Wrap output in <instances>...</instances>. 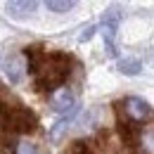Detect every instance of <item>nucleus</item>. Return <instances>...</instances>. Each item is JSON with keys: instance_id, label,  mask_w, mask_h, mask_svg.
Masks as SVG:
<instances>
[{"instance_id": "nucleus-1", "label": "nucleus", "mask_w": 154, "mask_h": 154, "mask_svg": "<svg viewBox=\"0 0 154 154\" xmlns=\"http://www.w3.org/2000/svg\"><path fill=\"white\" fill-rule=\"evenodd\" d=\"M102 36H104V43H107V52L109 55H116L114 52V40H116V31L121 26V12L116 7H109L104 14H102Z\"/></svg>"}, {"instance_id": "nucleus-2", "label": "nucleus", "mask_w": 154, "mask_h": 154, "mask_svg": "<svg viewBox=\"0 0 154 154\" xmlns=\"http://www.w3.org/2000/svg\"><path fill=\"white\" fill-rule=\"evenodd\" d=\"M121 107H123V114L128 116L133 123H142V121H147L152 116L149 102H145L142 97H126L121 102Z\"/></svg>"}, {"instance_id": "nucleus-3", "label": "nucleus", "mask_w": 154, "mask_h": 154, "mask_svg": "<svg viewBox=\"0 0 154 154\" xmlns=\"http://www.w3.org/2000/svg\"><path fill=\"white\" fill-rule=\"evenodd\" d=\"M52 107L62 116H76V112H78V102L69 88H59L57 93L52 95Z\"/></svg>"}, {"instance_id": "nucleus-4", "label": "nucleus", "mask_w": 154, "mask_h": 154, "mask_svg": "<svg viewBox=\"0 0 154 154\" xmlns=\"http://www.w3.org/2000/svg\"><path fill=\"white\" fill-rule=\"evenodd\" d=\"M5 10H7V14L10 17H17V19H24V17H29V14H33V10H36V2H7L5 5Z\"/></svg>"}, {"instance_id": "nucleus-5", "label": "nucleus", "mask_w": 154, "mask_h": 154, "mask_svg": "<svg viewBox=\"0 0 154 154\" xmlns=\"http://www.w3.org/2000/svg\"><path fill=\"white\" fill-rule=\"evenodd\" d=\"M119 71L126 76H137L142 71V62L137 57H121L119 59Z\"/></svg>"}, {"instance_id": "nucleus-6", "label": "nucleus", "mask_w": 154, "mask_h": 154, "mask_svg": "<svg viewBox=\"0 0 154 154\" xmlns=\"http://www.w3.org/2000/svg\"><path fill=\"white\" fill-rule=\"evenodd\" d=\"M71 119H74V116H59L57 121H55V126L50 128V140H52V142H59V140L64 137V133H66Z\"/></svg>"}, {"instance_id": "nucleus-7", "label": "nucleus", "mask_w": 154, "mask_h": 154, "mask_svg": "<svg viewBox=\"0 0 154 154\" xmlns=\"http://www.w3.org/2000/svg\"><path fill=\"white\" fill-rule=\"evenodd\" d=\"M7 76L12 78V81H19L21 78V59L19 57L7 59Z\"/></svg>"}, {"instance_id": "nucleus-8", "label": "nucleus", "mask_w": 154, "mask_h": 154, "mask_svg": "<svg viewBox=\"0 0 154 154\" xmlns=\"http://www.w3.org/2000/svg\"><path fill=\"white\" fill-rule=\"evenodd\" d=\"M74 5H76L74 0H66V2H55V0H48V2H45V7H48L50 12H69Z\"/></svg>"}, {"instance_id": "nucleus-9", "label": "nucleus", "mask_w": 154, "mask_h": 154, "mask_svg": "<svg viewBox=\"0 0 154 154\" xmlns=\"http://www.w3.org/2000/svg\"><path fill=\"white\" fill-rule=\"evenodd\" d=\"M17 154H38V145H33V142H21Z\"/></svg>"}, {"instance_id": "nucleus-10", "label": "nucleus", "mask_w": 154, "mask_h": 154, "mask_svg": "<svg viewBox=\"0 0 154 154\" xmlns=\"http://www.w3.org/2000/svg\"><path fill=\"white\" fill-rule=\"evenodd\" d=\"M93 31H95V26H93V24H90V26H88V29H85V31H83V33H81V43H85V40H90L93 38Z\"/></svg>"}]
</instances>
